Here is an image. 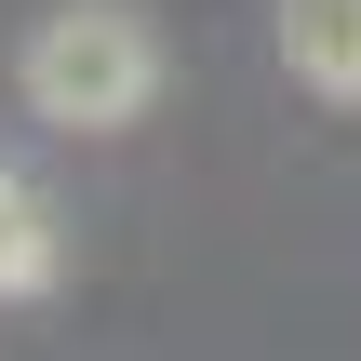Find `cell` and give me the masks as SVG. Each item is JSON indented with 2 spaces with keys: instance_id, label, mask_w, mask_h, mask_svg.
Instances as JSON below:
<instances>
[{
  "instance_id": "obj_1",
  "label": "cell",
  "mask_w": 361,
  "mask_h": 361,
  "mask_svg": "<svg viewBox=\"0 0 361 361\" xmlns=\"http://www.w3.org/2000/svg\"><path fill=\"white\" fill-rule=\"evenodd\" d=\"M13 94L40 134H134L161 107V27L147 0H54L13 54Z\"/></svg>"
},
{
  "instance_id": "obj_2",
  "label": "cell",
  "mask_w": 361,
  "mask_h": 361,
  "mask_svg": "<svg viewBox=\"0 0 361 361\" xmlns=\"http://www.w3.org/2000/svg\"><path fill=\"white\" fill-rule=\"evenodd\" d=\"M281 67L322 107H361V0H281Z\"/></svg>"
},
{
  "instance_id": "obj_3",
  "label": "cell",
  "mask_w": 361,
  "mask_h": 361,
  "mask_svg": "<svg viewBox=\"0 0 361 361\" xmlns=\"http://www.w3.org/2000/svg\"><path fill=\"white\" fill-rule=\"evenodd\" d=\"M54 268H67V228H54V201L0 161V308H27V295H54Z\"/></svg>"
}]
</instances>
